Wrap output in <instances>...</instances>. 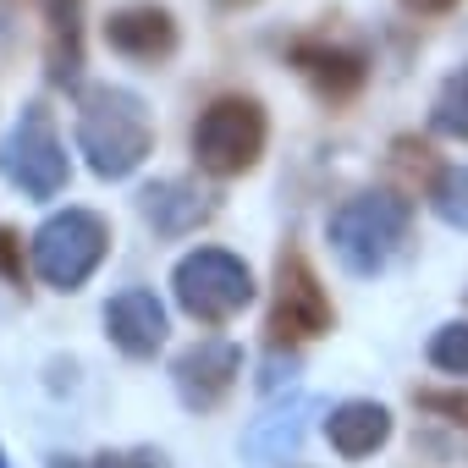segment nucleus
Wrapping results in <instances>:
<instances>
[{"label": "nucleus", "instance_id": "1", "mask_svg": "<svg viewBox=\"0 0 468 468\" xmlns=\"http://www.w3.org/2000/svg\"><path fill=\"white\" fill-rule=\"evenodd\" d=\"M78 149L89 154V171L94 176H105V182L133 176L149 160V149H154L149 105L133 89L94 83L83 94V105H78Z\"/></svg>", "mask_w": 468, "mask_h": 468}, {"label": "nucleus", "instance_id": "2", "mask_svg": "<svg viewBox=\"0 0 468 468\" xmlns=\"http://www.w3.org/2000/svg\"><path fill=\"white\" fill-rule=\"evenodd\" d=\"M408 226H413V204L402 193H353L331 226H325V238H331V254L353 271V276H375L391 265V254L402 249L408 238Z\"/></svg>", "mask_w": 468, "mask_h": 468}, {"label": "nucleus", "instance_id": "3", "mask_svg": "<svg viewBox=\"0 0 468 468\" xmlns=\"http://www.w3.org/2000/svg\"><path fill=\"white\" fill-rule=\"evenodd\" d=\"M265 138H271V122H265L260 100L220 94L193 122V160H198V171H209V176L226 182V176H243V171L260 165Z\"/></svg>", "mask_w": 468, "mask_h": 468}, {"label": "nucleus", "instance_id": "4", "mask_svg": "<svg viewBox=\"0 0 468 468\" xmlns=\"http://www.w3.org/2000/svg\"><path fill=\"white\" fill-rule=\"evenodd\" d=\"M171 292H176L187 320L226 325V320H238L254 303V271L238 254H226V249H193V254L176 260Z\"/></svg>", "mask_w": 468, "mask_h": 468}, {"label": "nucleus", "instance_id": "5", "mask_svg": "<svg viewBox=\"0 0 468 468\" xmlns=\"http://www.w3.org/2000/svg\"><path fill=\"white\" fill-rule=\"evenodd\" d=\"M111 254V226L94 209H61L34 231V276L56 292H78Z\"/></svg>", "mask_w": 468, "mask_h": 468}, {"label": "nucleus", "instance_id": "6", "mask_svg": "<svg viewBox=\"0 0 468 468\" xmlns=\"http://www.w3.org/2000/svg\"><path fill=\"white\" fill-rule=\"evenodd\" d=\"M0 176H6L23 198H56L72 176L67 149L56 138V122L45 105H23V116L12 122L6 144H0Z\"/></svg>", "mask_w": 468, "mask_h": 468}, {"label": "nucleus", "instance_id": "7", "mask_svg": "<svg viewBox=\"0 0 468 468\" xmlns=\"http://www.w3.org/2000/svg\"><path fill=\"white\" fill-rule=\"evenodd\" d=\"M336 320L314 265L303 260V249H282L276 260V303H271V342L276 347H298V342H314L325 336Z\"/></svg>", "mask_w": 468, "mask_h": 468}, {"label": "nucleus", "instance_id": "8", "mask_svg": "<svg viewBox=\"0 0 468 468\" xmlns=\"http://www.w3.org/2000/svg\"><path fill=\"white\" fill-rule=\"evenodd\" d=\"M238 375H243V353L231 347V342H220V336L193 342V347L171 364L176 397H182V408H193V413L220 408V402H226V391L238 386Z\"/></svg>", "mask_w": 468, "mask_h": 468}, {"label": "nucleus", "instance_id": "9", "mask_svg": "<svg viewBox=\"0 0 468 468\" xmlns=\"http://www.w3.org/2000/svg\"><path fill=\"white\" fill-rule=\"evenodd\" d=\"M287 61H292V67H298V78H303L320 100H331V105L353 100V94L369 83V61H364V50H353V45L298 39V45L287 50Z\"/></svg>", "mask_w": 468, "mask_h": 468}, {"label": "nucleus", "instance_id": "10", "mask_svg": "<svg viewBox=\"0 0 468 468\" xmlns=\"http://www.w3.org/2000/svg\"><path fill=\"white\" fill-rule=\"evenodd\" d=\"M105 45L127 61H171L176 56V17L165 6H122L105 17Z\"/></svg>", "mask_w": 468, "mask_h": 468}, {"label": "nucleus", "instance_id": "11", "mask_svg": "<svg viewBox=\"0 0 468 468\" xmlns=\"http://www.w3.org/2000/svg\"><path fill=\"white\" fill-rule=\"evenodd\" d=\"M105 336L127 353V358H154L165 347V309L154 292L127 287L105 303Z\"/></svg>", "mask_w": 468, "mask_h": 468}, {"label": "nucleus", "instance_id": "12", "mask_svg": "<svg viewBox=\"0 0 468 468\" xmlns=\"http://www.w3.org/2000/svg\"><path fill=\"white\" fill-rule=\"evenodd\" d=\"M325 441H331L347 463H364V457H375V452L391 441V408H386V402H369V397L336 402L331 419H325Z\"/></svg>", "mask_w": 468, "mask_h": 468}, {"label": "nucleus", "instance_id": "13", "mask_svg": "<svg viewBox=\"0 0 468 468\" xmlns=\"http://www.w3.org/2000/svg\"><path fill=\"white\" fill-rule=\"evenodd\" d=\"M138 209H144V220L160 231V238H182V231H193V226L209 220V198L193 182H176V176L144 187L138 193Z\"/></svg>", "mask_w": 468, "mask_h": 468}, {"label": "nucleus", "instance_id": "14", "mask_svg": "<svg viewBox=\"0 0 468 468\" xmlns=\"http://www.w3.org/2000/svg\"><path fill=\"white\" fill-rule=\"evenodd\" d=\"M45 6V39H50V78L78 83L83 67V0H39Z\"/></svg>", "mask_w": 468, "mask_h": 468}, {"label": "nucleus", "instance_id": "15", "mask_svg": "<svg viewBox=\"0 0 468 468\" xmlns=\"http://www.w3.org/2000/svg\"><path fill=\"white\" fill-rule=\"evenodd\" d=\"M430 209L446 226L468 231V165H441V176L430 182Z\"/></svg>", "mask_w": 468, "mask_h": 468}, {"label": "nucleus", "instance_id": "16", "mask_svg": "<svg viewBox=\"0 0 468 468\" xmlns=\"http://www.w3.org/2000/svg\"><path fill=\"white\" fill-rule=\"evenodd\" d=\"M430 122H435V133H446V138H463V144H468V67H457V72L441 83Z\"/></svg>", "mask_w": 468, "mask_h": 468}, {"label": "nucleus", "instance_id": "17", "mask_svg": "<svg viewBox=\"0 0 468 468\" xmlns=\"http://www.w3.org/2000/svg\"><path fill=\"white\" fill-rule=\"evenodd\" d=\"M430 364L441 369V375H457V380H468V320H446L435 336H430Z\"/></svg>", "mask_w": 468, "mask_h": 468}, {"label": "nucleus", "instance_id": "18", "mask_svg": "<svg viewBox=\"0 0 468 468\" xmlns=\"http://www.w3.org/2000/svg\"><path fill=\"white\" fill-rule=\"evenodd\" d=\"M413 408L430 413L435 424H452V430L468 435V391L463 386H419L413 391Z\"/></svg>", "mask_w": 468, "mask_h": 468}, {"label": "nucleus", "instance_id": "19", "mask_svg": "<svg viewBox=\"0 0 468 468\" xmlns=\"http://www.w3.org/2000/svg\"><path fill=\"white\" fill-rule=\"evenodd\" d=\"M94 468H165V457L149 452V446H127V452H105V457H94Z\"/></svg>", "mask_w": 468, "mask_h": 468}, {"label": "nucleus", "instance_id": "20", "mask_svg": "<svg viewBox=\"0 0 468 468\" xmlns=\"http://www.w3.org/2000/svg\"><path fill=\"white\" fill-rule=\"evenodd\" d=\"M408 12H419V17H441V12H452L457 0H402Z\"/></svg>", "mask_w": 468, "mask_h": 468}, {"label": "nucleus", "instance_id": "21", "mask_svg": "<svg viewBox=\"0 0 468 468\" xmlns=\"http://www.w3.org/2000/svg\"><path fill=\"white\" fill-rule=\"evenodd\" d=\"M220 6H254V0H220Z\"/></svg>", "mask_w": 468, "mask_h": 468}, {"label": "nucleus", "instance_id": "22", "mask_svg": "<svg viewBox=\"0 0 468 468\" xmlns=\"http://www.w3.org/2000/svg\"><path fill=\"white\" fill-rule=\"evenodd\" d=\"M0 468H6V457H0Z\"/></svg>", "mask_w": 468, "mask_h": 468}]
</instances>
